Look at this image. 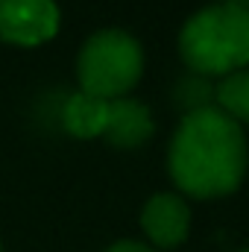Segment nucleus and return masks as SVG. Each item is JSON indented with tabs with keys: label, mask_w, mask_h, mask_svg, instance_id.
I'll return each instance as SVG.
<instances>
[{
	"label": "nucleus",
	"mask_w": 249,
	"mask_h": 252,
	"mask_svg": "<svg viewBox=\"0 0 249 252\" xmlns=\"http://www.w3.org/2000/svg\"><path fill=\"white\" fill-rule=\"evenodd\" d=\"M106 118H109V103L100 100V97H91L85 91L70 94L62 103V112H59L64 132H70L73 138H97V135H103Z\"/></svg>",
	"instance_id": "0eeeda50"
},
{
	"label": "nucleus",
	"mask_w": 249,
	"mask_h": 252,
	"mask_svg": "<svg viewBox=\"0 0 249 252\" xmlns=\"http://www.w3.org/2000/svg\"><path fill=\"white\" fill-rule=\"evenodd\" d=\"M0 252H3V247H0Z\"/></svg>",
	"instance_id": "f8f14e48"
},
{
	"label": "nucleus",
	"mask_w": 249,
	"mask_h": 252,
	"mask_svg": "<svg viewBox=\"0 0 249 252\" xmlns=\"http://www.w3.org/2000/svg\"><path fill=\"white\" fill-rule=\"evenodd\" d=\"M238 252H249V247H244V250H238Z\"/></svg>",
	"instance_id": "9b49d317"
},
{
	"label": "nucleus",
	"mask_w": 249,
	"mask_h": 252,
	"mask_svg": "<svg viewBox=\"0 0 249 252\" xmlns=\"http://www.w3.org/2000/svg\"><path fill=\"white\" fill-rule=\"evenodd\" d=\"M144 50L124 30H100L94 32L76 59V76L85 94L100 100H121L141 79Z\"/></svg>",
	"instance_id": "7ed1b4c3"
},
{
	"label": "nucleus",
	"mask_w": 249,
	"mask_h": 252,
	"mask_svg": "<svg viewBox=\"0 0 249 252\" xmlns=\"http://www.w3.org/2000/svg\"><path fill=\"white\" fill-rule=\"evenodd\" d=\"M214 100H217V109L229 115L235 124L238 121L249 124V70H235L223 76L214 88Z\"/></svg>",
	"instance_id": "6e6552de"
},
{
	"label": "nucleus",
	"mask_w": 249,
	"mask_h": 252,
	"mask_svg": "<svg viewBox=\"0 0 249 252\" xmlns=\"http://www.w3.org/2000/svg\"><path fill=\"white\" fill-rule=\"evenodd\" d=\"M106 252H153L147 244H138V241H118V244H112Z\"/></svg>",
	"instance_id": "9d476101"
},
{
	"label": "nucleus",
	"mask_w": 249,
	"mask_h": 252,
	"mask_svg": "<svg viewBox=\"0 0 249 252\" xmlns=\"http://www.w3.org/2000/svg\"><path fill=\"white\" fill-rule=\"evenodd\" d=\"M179 53L199 76H229L249 64V9L238 3L199 9L179 32Z\"/></svg>",
	"instance_id": "f03ea898"
},
{
	"label": "nucleus",
	"mask_w": 249,
	"mask_h": 252,
	"mask_svg": "<svg viewBox=\"0 0 249 252\" xmlns=\"http://www.w3.org/2000/svg\"><path fill=\"white\" fill-rule=\"evenodd\" d=\"M247 158L244 129L217 106H208L182 118L170 141L167 167L182 193L214 199L241 185Z\"/></svg>",
	"instance_id": "f257e3e1"
},
{
	"label": "nucleus",
	"mask_w": 249,
	"mask_h": 252,
	"mask_svg": "<svg viewBox=\"0 0 249 252\" xmlns=\"http://www.w3.org/2000/svg\"><path fill=\"white\" fill-rule=\"evenodd\" d=\"M173 100L176 106L190 115V112H199V109H208L211 100H214V88L208 82V76H199V73H190V76H182L173 88Z\"/></svg>",
	"instance_id": "1a4fd4ad"
},
{
	"label": "nucleus",
	"mask_w": 249,
	"mask_h": 252,
	"mask_svg": "<svg viewBox=\"0 0 249 252\" xmlns=\"http://www.w3.org/2000/svg\"><path fill=\"white\" fill-rule=\"evenodd\" d=\"M59 32V6L53 0H0V41L38 47Z\"/></svg>",
	"instance_id": "20e7f679"
},
{
	"label": "nucleus",
	"mask_w": 249,
	"mask_h": 252,
	"mask_svg": "<svg viewBox=\"0 0 249 252\" xmlns=\"http://www.w3.org/2000/svg\"><path fill=\"white\" fill-rule=\"evenodd\" d=\"M141 226L147 232V238L156 247L173 250L187 238L190 229V211L187 202L176 193H156L147 199L144 211H141Z\"/></svg>",
	"instance_id": "39448f33"
},
{
	"label": "nucleus",
	"mask_w": 249,
	"mask_h": 252,
	"mask_svg": "<svg viewBox=\"0 0 249 252\" xmlns=\"http://www.w3.org/2000/svg\"><path fill=\"white\" fill-rule=\"evenodd\" d=\"M153 115L144 103L138 100H109V118H106V129L103 138L118 147V150H135L141 144H147L153 138Z\"/></svg>",
	"instance_id": "423d86ee"
}]
</instances>
